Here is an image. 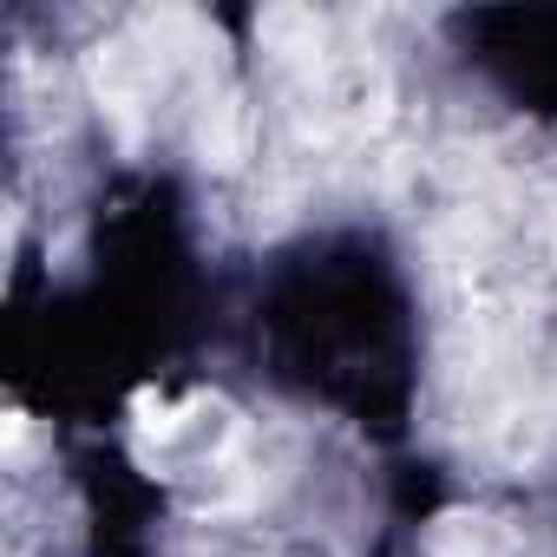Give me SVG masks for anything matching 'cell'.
Masks as SVG:
<instances>
[{"mask_svg": "<svg viewBox=\"0 0 557 557\" xmlns=\"http://www.w3.org/2000/svg\"><path fill=\"white\" fill-rule=\"evenodd\" d=\"M197 151H203V164H236V112L230 106H210V119L197 132Z\"/></svg>", "mask_w": 557, "mask_h": 557, "instance_id": "3", "label": "cell"}, {"mask_svg": "<svg viewBox=\"0 0 557 557\" xmlns=\"http://www.w3.org/2000/svg\"><path fill=\"white\" fill-rule=\"evenodd\" d=\"M518 531L492 511H440L426 524V557H511Z\"/></svg>", "mask_w": 557, "mask_h": 557, "instance_id": "1", "label": "cell"}, {"mask_svg": "<svg viewBox=\"0 0 557 557\" xmlns=\"http://www.w3.org/2000/svg\"><path fill=\"white\" fill-rule=\"evenodd\" d=\"M256 34H262L275 53H302V40H315L322 27H315V14H302V8H269V14L256 21Z\"/></svg>", "mask_w": 557, "mask_h": 557, "instance_id": "2", "label": "cell"}, {"mask_svg": "<svg viewBox=\"0 0 557 557\" xmlns=\"http://www.w3.org/2000/svg\"><path fill=\"white\" fill-rule=\"evenodd\" d=\"M550 256H557V236H550Z\"/></svg>", "mask_w": 557, "mask_h": 557, "instance_id": "4", "label": "cell"}]
</instances>
